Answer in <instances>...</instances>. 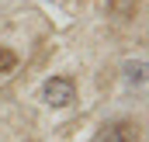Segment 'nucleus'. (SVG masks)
I'll return each mask as SVG.
<instances>
[{"label": "nucleus", "instance_id": "f257e3e1", "mask_svg": "<svg viewBox=\"0 0 149 142\" xmlns=\"http://www.w3.org/2000/svg\"><path fill=\"white\" fill-rule=\"evenodd\" d=\"M42 97H45L49 107H70L76 101V83L70 80V76H52V80H45Z\"/></svg>", "mask_w": 149, "mask_h": 142}, {"label": "nucleus", "instance_id": "f03ea898", "mask_svg": "<svg viewBox=\"0 0 149 142\" xmlns=\"http://www.w3.org/2000/svg\"><path fill=\"white\" fill-rule=\"evenodd\" d=\"M97 142H132V135H128V128H125V125H111V128H108Z\"/></svg>", "mask_w": 149, "mask_h": 142}, {"label": "nucleus", "instance_id": "7ed1b4c3", "mask_svg": "<svg viewBox=\"0 0 149 142\" xmlns=\"http://www.w3.org/2000/svg\"><path fill=\"white\" fill-rule=\"evenodd\" d=\"M135 3H139V0H111V10L118 17H132V14H135Z\"/></svg>", "mask_w": 149, "mask_h": 142}, {"label": "nucleus", "instance_id": "20e7f679", "mask_svg": "<svg viewBox=\"0 0 149 142\" xmlns=\"http://www.w3.org/2000/svg\"><path fill=\"white\" fill-rule=\"evenodd\" d=\"M14 66H17V56H14L10 49H3V45H0V73H10Z\"/></svg>", "mask_w": 149, "mask_h": 142}, {"label": "nucleus", "instance_id": "39448f33", "mask_svg": "<svg viewBox=\"0 0 149 142\" xmlns=\"http://www.w3.org/2000/svg\"><path fill=\"white\" fill-rule=\"evenodd\" d=\"M125 73H128V80L142 83V80H146V63H128V66H125Z\"/></svg>", "mask_w": 149, "mask_h": 142}]
</instances>
